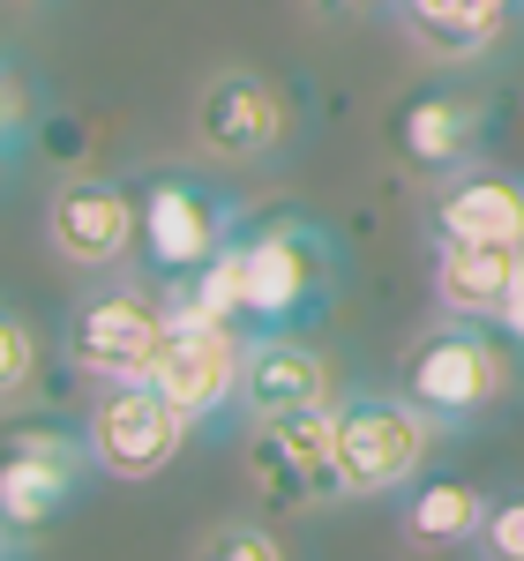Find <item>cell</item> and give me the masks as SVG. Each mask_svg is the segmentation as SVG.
Returning a JSON list of instances; mask_svg holds the SVG:
<instances>
[{
	"label": "cell",
	"instance_id": "cell-1",
	"mask_svg": "<svg viewBox=\"0 0 524 561\" xmlns=\"http://www.w3.org/2000/svg\"><path fill=\"white\" fill-rule=\"evenodd\" d=\"M338 232L315 225L300 210H277L255 217L225 240V255L195 277V285H166L173 300L187 307H210L225 322H240L248 337L255 330H307L322 307L338 300Z\"/></svg>",
	"mask_w": 524,
	"mask_h": 561
},
{
	"label": "cell",
	"instance_id": "cell-2",
	"mask_svg": "<svg viewBox=\"0 0 524 561\" xmlns=\"http://www.w3.org/2000/svg\"><path fill=\"white\" fill-rule=\"evenodd\" d=\"M442 434H465L494 420L510 397H517V345L502 337V322L480 314H435L412 345L397 352L390 375Z\"/></svg>",
	"mask_w": 524,
	"mask_h": 561
},
{
	"label": "cell",
	"instance_id": "cell-3",
	"mask_svg": "<svg viewBox=\"0 0 524 561\" xmlns=\"http://www.w3.org/2000/svg\"><path fill=\"white\" fill-rule=\"evenodd\" d=\"M166 330H173V293L150 270L143 277L105 270V277H90L83 293H76L60 352H68V367L83 382H135V375H150Z\"/></svg>",
	"mask_w": 524,
	"mask_h": 561
},
{
	"label": "cell",
	"instance_id": "cell-4",
	"mask_svg": "<svg viewBox=\"0 0 524 561\" xmlns=\"http://www.w3.org/2000/svg\"><path fill=\"white\" fill-rule=\"evenodd\" d=\"M442 427L405 397V389H345L338 397V465H345L352 502H397L428 472Z\"/></svg>",
	"mask_w": 524,
	"mask_h": 561
},
{
	"label": "cell",
	"instance_id": "cell-5",
	"mask_svg": "<svg viewBox=\"0 0 524 561\" xmlns=\"http://www.w3.org/2000/svg\"><path fill=\"white\" fill-rule=\"evenodd\" d=\"M143 203V270L158 285H195L210 262L225 255V240L240 232V203L232 187L187 173V165H166L135 187Z\"/></svg>",
	"mask_w": 524,
	"mask_h": 561
},
{
	"label": "cell",
	"instance_id": "cell-6",
	"mask_svg": "<svg viewBox=\"0 0 524 561\" xmlns=\"http://www.w3.org/2000/svg\"><path fill=\"white\" fill-rule=\"evenodd\" d=\"M150 382L173 397L195 427H218L225 412H240V382H248V330L225 322L210 307L173 300V330L150 359Z\"/></svg>",
	"mask_w": 524,
	"mask_h": 561
},
{
	"label": "cell",
	"instance_id": "cell-7",
	"mask_svg": "<svg viewBox=\"0 0 524 561\" xmlns=\"http://www.w3.org/2000/svg\"><path fill=\"white\" fill-rule=\"evenodd\" d=\"M83 434L98 449V472L105 479H158L187 449L195 420L150 375H135V382H90Z\"/></svg>",
	"mask_w": 524,
	"mask_h": 561
},
{
	"label": "cell",
	"instance_id": "cell-8",
	"mask_svg": "<svg viewBox=\"0 0 524 561\" xmlns=\"http://www.w3.org/2000/svg\"><path fill=\"white\" fill-rule=\"evenodd\" d=\"M45 248L68 270H83V277L143 262V203H135V187L128 180H105V173L60 180L45 195Z\"/></svg>",
	"mask_w": 524,
	"mask_h": 561
},
{
	"label": "cell",
	"instance_id": "cell-9",
	"mask_svg": "<svg viewBox=\"0 0 524 561\" xmlns=\"http://www.w3.org/2000/svg\"><path fill=\"white\" fill-rule=\"evenodd\" d=\"M98 472V449L90 434L76 427H53V420H15L8 427V465H0V517L8 531H45L76 502V486Z\"/></svg>",
	"mask_w": 524,
	"mask_h": 561
},
{
	"label": "cell",
	"instance_id": "cell-10",
	"mask_svg": "<svg viewBox=\"0 0 524 561\" xmlns=\"http://www.w3.org/2000/svg\"><path fill=\"white\" fill-rule=\"evenodd\" d=\"M195 142L218 165H277L293 142V105L262 68H218L195 90Z\"/></svg>",
	"mask_w": 524,
	"mask_h": 561
},
{
	"label": "cell",
	"instance_id": "cell-11",
	"mask_svg": "<svg viewBox=\"0 0 524 561\" xmlns=\"http://www.w3.org/2000/svg\"><path fill=\"white\" fill-rule=\"evenodd\" d=\"M390 142H397V158H405V173L449 180V173H465V165H480L487 105L457 83H420L390 105Z\"/></svg>",
	"mask_w": 524,
	"mask_h": 561
},
{
	"label": "cell",
	"instance_id": "cell-12",
	"mask_svg": "<svg viewBox=\"0 0 524 561\" xmlns=\"http://www.w3.org/2000/svg\"><path fill=\"white\" fill-rule=\"evenodd\" d=\"M338 359L300 337V330H255L248 337V382H240V412L248 420H300V412H322L338 404Z\"/></svg>",
	"mask_w": 524,
	"mask_h": 561
},
{
	"label": "cell",
	"instance_id": "cell-13",
	"mask_svg": "<svg viewBox=\"0 0 524 561\" xmlns=\"http://www.w3.org/2000/svg\"><path fill=\"white\" fill-rule=\"evenodd\" d=\"M390 15L420 53H435L449 68L494 60L524 31V0H390Z\"/></svg>",
	"mask_w": 524,
	"mask_h": 561
},
{
	"label": "cell",
	"instance_id": "cell-14",
	"mask_svg": "<svg viewBox=\"0 0 524 561\" xmlns=\"http://www.w3.org/2000/svg\"><path fill=\"white\" fill-rule=\"evenodd\" d=\"M428 240H524V173L465 165L428 195Z\"/></svg>",
	"mask_w": 524,
	"mask_h": 561
},
{
	"label": "cell",
	"instance_id": "cell-15",
	"mask_svg": "<svg viewBox=\"0 0 524 561\" xmlns=\"http://www.w3.org/2000/svg\"><path fill=\"white\" fill-rule=\"evenodd\" d=\"M524 277V240H435V307L502 322Z\"/></svg>",
	"mask_w": 524,
	"mask_h": 561
},
{
	"label": "cell",
	"instance_id": "cell-16",
	"mask_svg": "<svg viewBox=\"0 0 524 561\" xmlns=\"http://www.w3.org/2000/svg\"><path fill=\"white\" fill-rule=\"evenodd\" d=\"M397 502H405V510H397V531H405L420 554L480 547V524H487V510H494V494H487L472 472H420Z\"/></svg>",
	"mask_w": 524,
	"mask_h": 561
},
{
	"label": "cell",
	"instance_id": "cell-17",
	"mask_svg": "<svg viewBox=\"0 0 524 561\" xmlns=\"http://www.w3.org/2000/svg\"><path fill=\"white\" fill-rule=\"evenodd\" d=\"M248 486L262 494L270 517H307V510L352 502L345 479L330 472V465H315L285 427H255V434H248Z\"/></svg>",
	"mask_w": 524,
	"mask_h": 561
},
{
	"label": "cell",
	"instance_id": "cell-18",
	"mask_svg": "<svg viewBox=\"0 0 524 561\" xmlns=\"http://www.w3.org/2000/svg\"><path fill=\"white\" fill-rule=\"evenodd\" d=\"M187 561H293V547L277 539L270 517H218L187 547Z\"/></svg>",
	"mask_w": 524,
	"mask_h": 561
},
{
	"label": "cell",
	"instance_id": "cell-19",
	"mask_svg": "<svg viewBox=\"0 0 524 561\" xmlns=\"http://www.w3.org/2000/svg\"><path fill=\"white\" fill-rule=\"evenodd\" d=\"M0 389H8V404H23L38 389V330H31V314L15 300L0 314Z\"/></svg>",
	"mask_w": 524,
	"mask_h": 561
},
{
	"label": "cell",
	"instance_id": "cell-20",
	"mask_svg": "<svg viewBox=\"0 0 524 561\" xmlns=\"http://www.w3.org/2000/svg\"><path fill=\"white\" fill-rule=\"evenodd\" d=\"M480 561H524V494H494L480 524Z\"/></svg>",
	"mask_w": 524,
	"mask_h": 561
},
{
	"label": "cell",
	"instance_id": "cell-21",
	"mask_svg": "<svg viewBox=\"0 0 524 561\" xmlns=\"http://www.w3.org/2000/svg\"><path fill=\"white\" fill-rule=\"evenodd\" d=\"M23 121H31V83L23 60H8V150H23Z\"/></svg>",
	"mask_w": 524,
	"mask_h": 561
},
{
	"label": "cell",
	"instance_id": "cell-22",
	"mask_svg": "<svg viewBox=\"0 0 524 561\" xmlns=\"http://www.w3.org/2000/svg\"><path fill=\"white\" fill-rule=\"evenodd\" d=\"M502 337L524 345V277H517V293H510V307H502Z\"/></svg>",
	"mask_w": 524,
	"mask_h": 561
},
{
	"label": "cell",
	"instance_id": "cell-23",
	"mask_svg": "<svg viewBox=\"0 0 524 561\" xmlns=\"http://www.w3.org/2000/svg\"><path fill=\"white\" fill-rule=\"evenodd\" d=\"M322 15H367V8H390V0H315Z\"/></svg>",
	"mask_w": 524,
	"mask_h": 561
}]
</instances>
